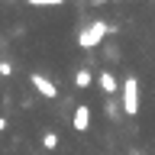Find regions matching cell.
I'll return each mask as SVG.
<instances>
[{"instance_id": "cell-5", "label": "cell", "mask_w": 155, "mask_h": 155, "mask_svg": "<svg viewBox=\"0 0 155 155\" xmlns=\"http://www.w3.org/2000/svg\"><path fill=\"white\" fill-rule=\"evenodd\" d=\"M71 126H74L78 133H87V126H91V107H74V116H71Z\"/></svg>"}, {"instance_id": "cell-9", "label": "cell", "mask_w": 155, "mask_h": 155, "mask_svg": "<svg viewBox=\"0 0 155 155\" xmlns=\"http://www.w3.org/2000/svg\"><path fill=\"white\" fill-rule=\"evenodd\" d=\"M0 74L10 78V74H13V65H10V61H0Z\"/></svg>"}, {"instance_id": "cell-8", "label": "cell", "mask_w": 155, "mask_h": 155, "mask_svg": "<svg viewBox=\"0 0 155 155\" xmlns=\"http://www.w3.org/2000/svg\"><path fill=\"white\" fill-rule=\"evenodd\" d=\"M107 113H110V120H116V116H120V107L110 100V104H107Z\"/></svg>"}, {"instance_id": "cell-4", "label": "cell", "mask_w": 155, "mask_h": 155, "mask_svg": "<svg viewBox=\"0 0 155 155\" xmlns=\"http://www.w3.org/2000/svg\"><path fill=\"white\" fill-rule=\"evenodd\" d=\"M97 84H100V91H104L107 97L120 94V81H116V74H113V71H100V74H97Z\"/></svg>"}, {"instance_id": "cell-7", "label": "cell", "mask_w": 155, "mask_h": 155, "mask_svg": "<svg viewBox=\"0 0 155 155\" xmlns=\"http://www.w3.org/2000/svg\"><path fill=\"white\" fill-rule=\"evenodd\" d=\"M42 145H45V149H58V136L55 133H45V136H42Z\"/></svg>"}, {"instance_id": "cell-2", "label": "cell", "mask_w": 155, "mask_h": 155, "mask_svg": "<svg viewBox=\"0 0 155 155\" xmlns=\"http://www.w3.org/2000/svg\"><path fill=\"white\" fill-rule=\"evenodd\" d=\"M123 113L126 116H136L139 113V81L133 74L123 81Z\"/></svg>"}, {"instance_id": "cell-3", "label": "cell", "mask_w": 155, "mask_h": 155, "mask_svg": "<svg viewBox=\"0 0 155 155\" xmlns=\"http://www.w3.org/2000/svg\"><path fill=\"white\" fill-rule=\"evenodd\" d=\"M29 81H32V87H36V91H39L42 97H45V100H55V97H58V87L52 84V81H48L45 74H39V71H32V74H29Z\"/></svg>"}, {"instance_id": "cell-1", "label": "cell", "mask_w": 155, "mask_h": 155, "mask_svg": "<svg viewBox=\"0 0 155 155\" xmlns=\"http://www.w3.org/2000/svg\"><path fill=\"white\" fill-rule=\"evenodd\" d=\"M107 32H110V23L94 19V23H87V26L78 32V45H81V48H97L107 39Z\"/></svg>"}, {"instance_id": "cell-10", "label": "cell", "mask_w": 155, "mask_h": 155, "mask_svg": "<svg viewBox=\"0 0 155 155\" xmlns=\"http://www.w3.org/2000/svg\"><path fill=\"white\" fill-rule=\"evenodd\" d=\"M3 129H7V120H3V116H0V133H3Z\"/></svg>"}, {"instance_id": "cell-6", "label": "cell", "mask_w": 155, "mask_h": 155, "mask_svg": "<svg viewBox=\"0 0 155 155\" xmlns=\"http://www.w3.org/2000/svg\"><path fill=\"white\" fill-rule=\"evenodd\" d=\"M91 84H94V71H91V68H78V71H74V87H91Z\"/></svg>"}]
</instances>
